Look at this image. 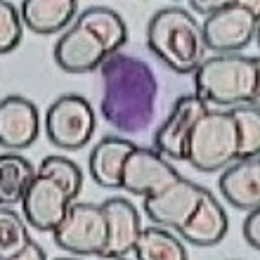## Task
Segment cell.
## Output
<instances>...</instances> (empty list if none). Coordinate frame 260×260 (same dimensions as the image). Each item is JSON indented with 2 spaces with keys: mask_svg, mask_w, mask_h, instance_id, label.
I'll return each mask as SVG.
<instances>
[{
  "mask_svg": "<svg viewBox=\"0 0 260 260\" xmlns=\"http://www.w3.org/2000/svg\"><path fill=\"white\" fill-rule=\"evenodd\" d=\"M104 81L102 116L121 133H142L154 121L156 111V76L151 67L133 55L107 57L100 64Z\"/></svg>",
  "mask_w": 260,
  "mask_h": 260,
  "instance_id": "obj_1",
  "label": "cell"
},
{
  "mask_svg": "<svg viewBox=\"0 0 260 260\" xmlns=\"http://www.w3.org/2000/svg\"><path fill=\"white\" fill-rule=\"evenodd\" d=\"M258 59L248 55L208 57L194 71V95L208 107H258Z\"/></svg>",
  "mask_w": 260,
  "mask_h": 260,
  "instance_id": "obj_2",
  "label": "cell"
},
{
  "mask_svg": "<svg viewBox=\"0 0 260 260\" xmlns=\"http://www.w3.org/2000/svg\"><path fill=\"white\" fill-rule=\"evenodd\" d=\"M147 45L175 74H194L208 52L201 24L182 7H166L151 17Z\"/></svg>",
  "mask_w": 260,
  "mask_h": 260,
  "instance_id": "obj_3",
  "label": "cell"
},
{
  "mask_svg": "<svg viewBox=\"0 0 260 260\" xmlns=\"http://www.w3.org/2000/svg\"><path fill=\"white\" fill-rule=\"evenodd\" d=\"M187 161L201 173H218L237 161V128L232 111L206 109L189 133Z\"/></svg>",
  "mask_w": 260,
  "mask_h": 260,
  "instance_id": "obj_4",
  "label": "cell"
},
{
  "mask_svg": "<svg viewBox=\"0 0 260 260\" xmlns=\"http://www.w3.org/2000/svg\"><path fill=\"white\" fill-rule=\"evenodd\" d=\"M206 50L234 55L248 45L258 34V3L230 0L201 24Z\"/></svg>",
  "mask_w": 260,
  "mask_h": 260,
  "instance_id": "obj_5",
  "label": "cell"
},
{
  "mask_svg": "<svg viewBox=\"0 0 260 260\" xmlns=\"http://www.w3.org/2000/svg\"><path fill=\"white\" fill-rule=\"evenodd\" d=\"M55 244L76 255H102L107 246V218L102 206L74 204L69 206L67 215L52 230Z\"/></svg>",
  "mask_w": 260,
  "mask_h": 260,
  "instance_id": "obj_6",
  "label": "cell"
},
{
  "mask_svg": "<svg viewBox=\"0 0 260 260\" xmlns=\"http://www.w3.org/2000/svg\"><path fill=\"white\" fill-rule=\"evenodd\" d=\"M95 109L81 95L57 97L45 116V133L59 149H83L95 133Z\"/></svg>",
  "mask_w": 260,
  "mask_h": 260,
  "instance_id": "obj_7",
  "label": "cell"
},
{
  "mask_svg": "<svg viewBox=\"0 0 260 260\" xmlns=\"http://www.w3.org/2000/svg\"><path fill=\"white\" fill-rule=\"evenodd\" d=\"M107 57H111L109 45L81 17H76L71 28L57 41V48H55L57 67L64 69L67 74H88V71H95V69H100V64Z\"/></svg>",
  "mask_w": 260,
  "mask_h": 260,
  "instance_id": "obj_8",
  "label": "cell"
},
{
  "mask_svg": "<svg viewBox=\"0 0 260 260\" xmlns=\"http://www.w3.org/2000/svg\"><path fill=\"white\" fill-rule=\"evenodd\" d=\"M180 178V173L171 166V161L158 154L156 149L135 147L125 156L123 173H121V189L140 197H151L173 185Z\"/></svg>",
  "mask_w": 260,
  "mask_h": 260,
  "instance_id": "obj_9",
  "label": "cell"
},
{
  "mask_svg": "<svg viewBox=\"0 0 260 260\" xmlns=\"http://www.w3.org/2000/svg\"><path fill=\"white\" fill-rule=\"evenodd\" d=\"M71 204L74 199L69 197L67 189L55 178L43 175L38 171L21 199V208H24L28 225H34L41 232H52L64 220Z\"/></svg>",
  "mask_w": 260,
  "mask_h": 260,
  "instance_id": "obj_10",
  "label": "cell"
},
{
  "mask_svg": "<svg viewBox=\"0 0 260 260\" xmlns=\"http://www.w3.org/2000/svg\"><path fill=\"white\" fill-rule=\"evenodd\" d=\"M204 192H206V187L197 185V182L180 175L166 189L151 194V197H144V211L151 218V222L180 230L187 220L192 218L197 206L201 204Z\"/></svg>",
  "mask_w": 260,
  "mask_h": 260,
  "instance_id": "obj_11",
  "label": "cell"
},
{
  "mask_svg": "<svg viewBox=\"0 0 260 260\" xmlns=\"http://www.w3.org/2000/svg\"><path fill=\"white\" fill-rule=\"evenodd\" d=\"M206 107L197 95H182L175 100L171 114L154 135V149L175 161H187V140L194 123L206 114Z\"/></svg>",
  "mask_w": 260,
  "mask_h": 260,
  "instance_id": "obj_12",
  "label": "cell"
},
{
  "mask_svg": "<svg viewBox=\"0 0 260 260\" xmlns=\"http://www.w3.org/2000/svg\"><path fill=\"white\" fill-rule=\"evenodd\" d=\"M38 107L21 95L0 100V147L10 151L26 149L38 140Z\"/></svg>",
  "mask_w": 260,
  "mask_h": 260,
  "instance_id": "obj_13",
  "label": "cell"
},
{
  "mask_svg": "<svg viewBox=\"0 0 260 260\" xmlns=\"http://www.w3.org/2000/svg\"><path fill=\"white\" fill-rule=\"evenodd\" d=\"M104 218H107V246L102 258H125L133 255V248L137 244L142 222L140 213L128 199L114 197L102 204Z\"/></svg>",
  "mask_w": 260,
  "mask_h": 260,
  "instance_id": "obj_14",
  "label": "cell"
},
{
  "mask_svg": "<svg viewBox=\"0 0 260 260\" xmlns=\"http://www.w3.org/2000/svg\"><path fill=\"white\" fill-rule=\"evenodd\" d=\"M227 230H230V218H227L225 208L220 206V201L213 197L208 189L201 197V204L197 206V211L192 213V218L180 227V237L192 244V246H215L225 239Z\"/></svg>",
  "mask_w": 260,
  "mask_h": 260,
  "instance_id": "obj_15",
  "label": "cell"
},
{
  "mask_svg": "<svg viewBox=\"0 0 260 260\" xmlns=\"http://www.w3.org/2000/svg\"><path fill=\"white\" fill-rule=\"evenodd\" d=\"M220 192L239 211H253L260 206V161L253 158H239L222 168L220 175Z\"/></svg>",
  "mask_w": 260,
  "mask_h": 260,
  "instance_id": "obj_16",
  "label": "cell"
},
{
  "mask_svg": "<svg viewBox=\"0 0 260 260\" xmlns=\"http://www.w3.org/2000/svg\"><path fill=\"white\" fill-rule=\"evenodd\" d=\"M137 144L123 137H104L90 151V175L104 189H121V173H123L125 156Z\"/></svg>",
  "mask_w": 260,
  "mask_h": 260,
  "instance_id": "obj_17",
  "label": "cell"
},
{
  "mask_svg": "<svg viewBox=\"0 0 260 260\" xmlns=\"http://www.w3.org/2000/svg\"><path fill=\"white\" fill-rule=\"evenodd\" d=\"M76 12H78L76 0H24L21 3V21L41 36H50L67 28L76 19Z\"/></svg>",
  "mask_w": 260,
  "mask_h": 260,
  "instance_id": "obj_18",
  "label": "cell"
},
{
  "mask_svg": "<svg viewBox=\"0 0 260 260\" xmlns=\"http://www.w3.org/2000/svg\"><path fill=\"white\" fill-rule=\"evenodd\" d=\"M36 178L34 164L17 151L0 154V204L14 206L21 204L26 187Z\"/></svg>",
  "mask_w": 260,
  "mask_h": 260,
  "instance_id": "obj_19",
  "label": "cell"
},
{
  "mask_svg": "<svg viewBox=\"0 0 260 260\" xmlns=\"http://www.w3.org/2000/svg\"><path fill=\"white\" fill-rule=\"evenodd\" d=\"M133 255L140 260H187L185 244L164 227H142Z\"/></svg>",
  "mask_w": 260,
  "mask_h": 260,
  "instance_id": "obj_20",
  "label": "cell"
},
{
  "mask_svg": "<svg viewBox=\"0 0 260 260\" xmlns=\"http://www.w3.org/2000/svg\"><path fill=\"white\" fill-rule=\"evenodd\" d=\"M78 17L102 36V41L109 45L111 55L121 52V48L128 43V26H125L123 17L118 12H114L111 7H102V5L88 7V10L81 12Z\"/></svg>",
  "mask_w": 260,
  "mask_h": 260,
  "instance_id": "obj_21",
  "label": "cell"
},
{
  "mask_svg": "<svg viewBox=\"0 0 260 260\" xmlns=\"http://www.w3.org/2000/svg\"><path fill=\"white\" fill-rule=\"evenodd\" d=\"M31 241L24 218L14 208L0 204V260H19Z\"/></svg>",
  "mask_w": 260,
  "mask_h": 260,
  "instance_id": "obj_22",
  "label": "cell"
},
{
  "mask_svg": "<svg viewBox=\"0 0 260 260\" xmlns=\"http://www.w3.org/2000/svg\"><path fill=\"white\" fill-rule=\"evenodd\" d=\"M237 128V161L253 158L260 154V111L258 107L230 109Z\"/></svg>",
  "mask_w": 260,
  "mask_h": 260,
  "instance_id": "obj_23",
  "label": "cell"
},
{
  "mask_svg": "<svg viewBox=\"0 0 260 260\" xmlns=\"http://www.w3.org/2000/svg\"><path fill=\"white\" fill-rule=\"evenodd\" d=\"M36 171L43 173V175L55 178L57 182L67 189L69 197L74 199V201L78 199L81 187H83V173L76 161H71V158H67V156H48V158H43V164L38 166Z\"/></svg>",
  "mask_w": 260,
  "mask_h": 260,
  "instance_id": "obj_24",
  "label": "cell"
},
{
  "mask_svg": "<svg viewBox=\"0 0 260 260\" xmlns=\"http://www.w3.org/2000/svg\"><path fill=\"white\" fill-rule=\"evenodd\" d=\"M21 36H24V26L17 7L10 0H0V55L12 52L21 43Z\"/></svg>",
  "mask_w": 260,
  "mask_h": 260,
  "instance_id": "obj_25",
  "label": "cell"
},
{
  "mask_svg": "<svg viewBox=\"0 0 260 260\" xmlns=\"http://www.w3.org/2000/svg\"><path fill=\"white\" fill-rule=\"evenodd\" d=\"M244 237H246L248 246L258 251L260 248V211L258 208L248 211L246 220H244Z\"/></svg>",
  "mask_w": 260,
  "mask_h": 260,
  "instance_id": "obj_26",
  "label": "cell"
},
{
  "mask_svg": "<svg viewBox=\"0 0 260 260\" xmlns=\"http://www.w3.org/2000/svg\"><path fill=\"white\" fill-rule=\"evenodd\" d=\"M225 3H227V0H225ZM225 3H199V0H194V3H189V7H192L194 12H201L204 17H211V14L218 12Z\"/></svg>",
  "mask_w": 260,
  "mask_h": 260,
  "instance_id": "obj_27",
  "label": "cell"
},
{
  "mask_svg": "<svg viewBox=\"0 0 260 260\" xmlns=\"http://www.w3.org/2000/svg\"><path fill=\"white\" fill-rule=\"evenodd\" d=\"M48 255H45V251H43L36 241H31L24 251H21V255H19V260H45Z\"/></svg>",
  "mask_w": 260,
  "mask_h": 260,
  "instance_id": "obj_28",
  "label": "cell"
}]
</instances>
